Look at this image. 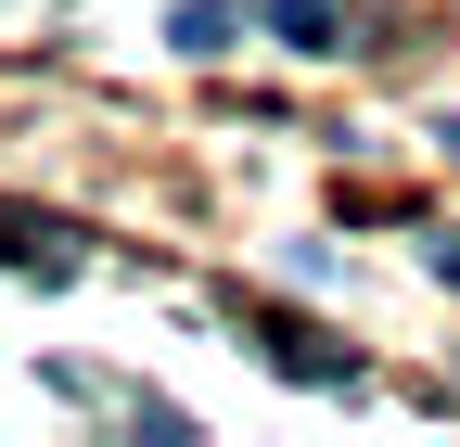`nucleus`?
<instances>
[{"mask_svg": "<svg viewBox=\"0 0 460 447\" xmlns=\"http://www.w3.org/2000/svg\"><path fill=\"white\" fill-rule=\"evenodd\" d=\"M422 256H435V282H460V231H435V243H422Z\"/></svg>", "mask_w": 460, "mask_h": 447, "instance_id": "4", "label": "nucleus"}, {"mask_svg": "<svg viewBox=\"0 0 460 447\" xmlns=\"http://www.w3.org/2000/svg\"><path fill=\"white\" fill-rule=\"evenodd\" d=\"M435 141H447V153H460V116H447V128H435Z\"/></svg>", "mask_w": 460, "mask_h": 447, "instance_id": "5", "label": "nucleus"}, {"mask_svg": "<svg viewBox=\"0 0 460 447\" xmlns=\"http://www.w3.org/2000/svg\"><path fill=\"white\" fill-rule=\"evenodd\" d=\"M269 26L295 51H345V0H269Z\"/></svg>", "mask_w": 460, "mask_h": 447, "instance_id": "3", "label": "nucleus"}, {"mask_svg": "<svg viewBox=\"0 0 460 447\" xmlns=\"http://www.w3.org/2000/svg\"><path fill=\"white\" fill-rule=\"evenodd\" d=\"M230 320H243L256 346H269V371H295V383H358V358H345L332 332H307V320H281L269 294H230Z\"/></svg>", "mask_w": 460, "mask_h": 447, "instance_id": "1", "label": "nucleus"}, {"mask_svg": "<svg viewBox=\"0 0 460 447\" xmlns=\"http://www.w3.org/2000/svg\"><path fill=\"white\" fill-rule=\"evenodd\" d=\"M166 39H180L192 65H217V51L243 39V13H230V0H180V13H166Z\"/></svg>", "mask_w": 460, "mask_h": 447, "instance_id": "2", "label": "nucleus"}]
</instances>
